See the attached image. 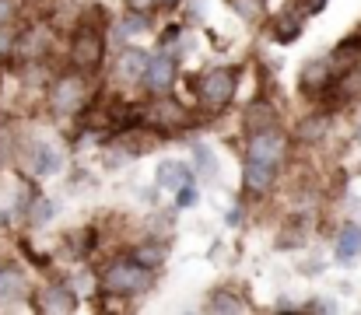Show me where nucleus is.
I'll return each instance as SVG.
<instances>
[{
  "instance_id": "1",
  "label": "nucleus",
  "mask_w": 361,
  "mask_h": 315,
  "mask_svg": "<svg viewBox=\"0 0 361 315\" xmlns=\"http://www.w3.org/2000/svg\"><path fill=\"white\" fill-rule=\"evenodd\" d=\"M284 161V137L281 130H259V133H245V161H242V183L249 193L263 197L270 193L277 168Z\"/></svg>"
},
{
  "instance_id": "2",
  "label": "nucleus",
  "mask_w": 361,
  "mask_h": 315,
  "mask_svg": "<svg viewBox=\"0 0 361 315\" xmlns=\"http://www.w3.org/2000/svg\"><path fill=\"white\" fill-rule=\"evenodd\" d=\"M99 288L109 298H140L154 288V270L133 256H120V259L106 263V270L99 273Z\"/></svg>"
},
{
  "instance_id": "3",
  "label": "nucleus",
  "mask_w": 361,
  "mask_h": 315,
  "mask_svg": "<svg viewBox=\"0 0 361 315\" xmlns=\"http://www.w3.org/2000/svg\"><path fill=\"white\" fill-rule=\"evenodd\" d=\"M190 85H193L197 102L207 112H221L225 105H232L235 92H239V74H235V67H211L200 78H193Z\"/></svg>"
},
{
  "instance_id": "4",
  "label": "nucleus",
  "mask_w": 361,
  "mask_h": 315,
  "mask_svg": "<svg viewBox=\"0 0 361 315\" xmlns=\"http://www.w3.org/2000/svg\"><path fill=\"white\" fill-rule=\"evenodd\" d=\"M106 21H88L81 18L74 35H71V63L81 70V74H95L102 67V56H106Z\"/></svg>"
},
{
  "instance_id": "5",
  "label": "nucleus",
  "mask_w": 361,
  "mask_h": 315,
  "mask_svg": "<svg viewBox=\"0 0 361 315\" xmlns=\"http://www.w3.org/2000/svg\"><path fill=\"white\" fill-rule=\"evenodd\" d=\"M49 105H53V112H60V116H78V112H85V105H88V81H85V74H81V70L60 74L56 85L49 88Z\"/></svg>"
},
{
  "instance_id": "6",
  "label": "nucleus",
  "mask_w": 361,
  "mask_h": 315,
  "mask_svg": "<svg viewBox=\"0 0 361 315\" xmlns=\"http://www.w3.org/2000/svg\"><path fill=\"white\" fill-rule=\"evenodd\" d=\"M186 119H190L186 105L179 102V99H172L169 92L165 95H154L151 105L140 109V123L151 126V130H179V126H186Z\"/></svg>"
},
{
  "instance_id": "7",
  "label": "nucleus",
  "mask_w": 361,
  "mask_h": 315,
  "mask_svg": "<svg viewBox=\"0 0 361 315\" xmlns=\"http://www.w3.org/2000/svg\"><path fill=\"white\" fill-rule=\"evenodd\" d=\"M35 309H39V312H53V315L78 312V291H74L71 284H63V280H49L46 288H39Z\"/></svg>"
},
{
  "instance_id": "8",
  "label": "nucleus",
  "mask_w": 361,
  "mask_h": 315,
  "mask_svg": "<svg viewBox=\"0 0 361 315\" xmlns=\"http://www.w3.org/2000/svg\"><path fill=\"white\" fill-rule=\"evenodd\" d=\"M49 53V28L46 25H28L25 32L14 35V46H11V56L25 60V63H35Z\"/></svg>"
},
{
  "instance_id": "9",
  "label": "nucleus",
  "mask_w": 361,
  "mask_h": 315,
  "mask_svg": "<svg viewBox=\"0 0 361 315\" xmlns=\"http://www.w3.org/2000/svg\"><path fill=\"white\" fill-rule=\"evenodd\" d=\"M176 81H179V70H176V60H172L169 53L151 56L147 67H144V78H140V85H144L151 95H165V92H172Z\"/></svg>"
},
{
  "instance_id": "10",
  "label": "nucleus",
  "mask_w": 361,
  "mask_h": 315,
  "mask_svg": "<svg viewBox=\"0 0 361 315\" xmlns=\"http://www.w3.org/2000/svg\"><path fill=\"white\" fill-rule=\"evenodd\" d=\"M337 70H334V63L330 60H309L305 67H302V74H298V88L305 92V95H312V99H319L330 85H337Z\"/></svg>"
},
{
  "instance_id": "11",
  "label": "nucleus",
  "mask_w": 361,
  "mask_h": 315,
  "mask_svg": "<svg viewBox=\"0 0 361 315\" xmlns=\"http://www.w3.org/2000/svg\"><path fill=\"white\" fill-rule=\"evenodd\" d=\"M28 298V280L18 263H0V309H11Z\"/></svg>"
},
{
  "instance_id": "12",
  "label": "nucleus",
  "mask_w": 361,
  "mask_h": 315,
  "mask_svg": "<svg viewBox=\"0 0 361 315\" xmlns=\"http://www.w3.org/2000/svg\"><path fill=\"white\" fill-rule=\"evenodd\" d=\"M281 123V116H277V109L270 99H252V102L242 109V126H245V133H259V130H274Z\"/></svg>"
},
{
  "instance_id": "13",
  "label": "nucleus",
  "mask_w": 361,
  "mask_h": 315,
  "mask_svg": "<svg viewBox=\"0 0 361 315\" xmlns=\"http://www.w3.org/2000/svg\"><path fill=\"white\" fill-rule=\"evenodd\" d=\"M147 53L144 49H137V46H130V49H123L120 60H116V78H120L123 85H140V78H144V67H147Z\"/></svg>"
},
{
  "instance_id": "14",
  "label": "nucleus",
  "mask_w": 361,
  "mask_h": 315,
  "mask_svg": "<svg viewBox=\"0 0 361 315\" xmlns=\"http://www.w3.org/2000/svg\"><path fill=\"white\" fill-rule=\"evenodd\" d=\"M154 179H158V186L161 190H179V186H193V168L190 165H183V161H161L158 165V172H154Z\"/></svg>"
},
{
  "instance_id": "15",
  "label": "nucleus",
  "mask_w": 361,
  "mask_h": 315,
  "mask_svg": "<svg viewBox=\"0 0 361 315\" xmlns=\"http://www.w3.org/2000/svg\"><path fill=\"white\" fill-rule=\"evenodd\" d=\"M326 133H330V116L326 112H312V116H305L295 126V140L298 144H319Z\"/></svg>"
},
{
  "instance_id": "16",
  "label": "nucleus",
  "mask_w": 361,
  "mask_h": 315,
  "mask_svg": "<svg viewBox=\"0 0 361 315\" xmlns=\"http://www.w3.org/2000/svg\"><path fill=\"white\" fill-rule=\"evenodd\" d=\"M60 165H63V158H60V151L53 144H42V140L32 144V172L35 175H56Z\"/></svg>"
},
{
  "instance_id": "17",
  "label": "nucleus",
  "mask_w": 361,
  "mask_h": 315,
  "mask_svg": "<svg viewBox=\"0 0 361 315\" xmlns=\"http://www.w3.org/2000/svg\"><path fill=\"white\" fill-rule=\"evenodd\" d=\"M270 35H274V42H281V46L295 42V39L302 35V18H298V14H291V11L274 14V21H270Z\"/></svg>"
},
{
  "instance_id": "18",
  "label": "nucleus",
  "mask_w": 361,
  "mask_h": 315,
  "mask_svg": "<svg viewBox=\"0 0 361 315\" xmlns=\"http://www.w3.org/2000/svg\"><path fill=\"white\" fill-rule=\"evenodd\" d=\"M207 312H249V302L242 298L239 291H232V288H218V291H211V302H207Z\"/></svg>"
},
{
  "instance_id": "19",
  "label": "nucleus",
  "mask_w": 361,
  "mask_h": 315,
  "mask_svg": "<svg viewBox=\"0 0 361 315\" xmlns=\"http://www.w3.org/2000/svg\"><path fill=\"white\" fill-rule=\"evenodd\" d=\"M337 259L341 263H351L355 256L361 252V224H344L341 235H337Z\"/></svg>"
},
{
  "instance_id": "20",
  "label": "nucleus",
  "mask_w": 361,
  "mask_h": 315,
  "mask_svg": "<svg viewBox=\"0 0 361 315\" xmlns=\"http://www.w3.org/2000/svg\"><path fill=\"white\" fill-rule=\"evenodd\" d=\"M63 238H67V252H71L74 259H85V256H92V249L99 245V238H95V228H81V231H67Z\"/></svg>"
},
{
  "instance_id": "21",
  "label": "nucleus",
  "mask_w": 361,
  "mask_h": 315,
  "mask_svg": "<svg viewBox=\"0 0 361 315\" xmlns=\"http://www.w3.org/2000/svg\"><path fill=\"white\" fill-rule=\"evenodd\" d=\"M130 256H133V259H140L144 266H151V270H154V266L165 259V245H158V238H154V242H147V245H133V249H130Z\"/></svg>"
},
{
  "instance_id": "22",
  "label": "nucleus",
  "mask_w": 361,
  "mask_h": 315,
  "mask_svg": "<svg viewBox=\"0 0 361 315\" xmlns=\"http://www.w3.org/2000/svg\"><path fill=\"white\" fill-rule=\"evenodd\" d=\"M228 7L245 21H256V18L267 14V0H228Z\"/></svg>"
},
{
  "instance_id": "23",
  "label": "nucleus",
  "mask_w": 361,
  "mask_h": 315,
  "mask_svg": "<svg viewBox=\"0 0 361 315\" xmlns=\"http://www.w3.org/2000/svg\"><path fill=\"white\" fill-rule=\"evenodd\" d=\"M53 214H56L53 200H42V197H35V204H32V214H28V221H32V224H46V221H49Z\"/></svg>"
},
{
  "instance_id": "24",
  "label": "nucleus",
  "mask_w": 361,
  "mask_h": 315,
  "mask_svg": "<svg viewBox=\"0 0 361 315\" xmlns=\"http://www.w3.org/2000/svg\"><path fill=\"white\" fill-rule=\"evenodd\" d=\"M151 21H147V14L144 11H130L126 18H123V32H130V35H137V32H144Z\"/></svg>"
},
{
  "instance_id": "25",
  "label": "nucleus",
  "mask_w": 361,
  "mask_h": 315,
  "mask_svg": "<svg viewBox=\"0 0 361 315\" xmlns=\"http://www.w3.org/2000/svg\"><path fill=\"white\" fill-rule=\"evenodd\" d=\"M193 158H197V168H200L204 175H214V172H218V161L211 158L207 147H193Z\"/></svg>"
},
{
  "instance_id": "26",
  "label": "nucleus",
  "mask_w": 361,
  "mask_h": 315,
  "mask_svg": "<svg viewBox=\"0 0 361 315\" xmlns=\"http://www.w3.org/2000/svg\"><path fill=\"white\" fill-rule=\"evenodd\" d=\"M193 204H197V190L193 186H179L176 190V207L186 210V207H193Z\"/></svg>"
},
{
  "instance_id": "27",
  "label": "nucleus",
  "mask_w": 361,
  "mask_h": 315,
  "mask_svg": "<svg viewBox=\"0 0 361 315\" xmlns=\"http://www.w3.org/2000/svg\"><path fill=\"white\" fill-rule=\"evenodd\" d=\"M18 18V4L14 0H0V28H7Z\"/></svg>"
},
{
  "instance_id": "28",
  "label": "nucleus",
  "mask_w": 361,
  "mask_h": 315,
  "mask_svg": "<svg viewBox=\"0 0 361 315\" xmlns=\"http://www.w3.org/2000/svg\"><path fill=\"white\" fill-rule=\"evenodd\" d=\"M298 7H302L305 14H319V11L326 7V0H298Z\"/></svg>"
},
{
  "instance_id": "29",
  "label": "nucleus",
  "mask_w": 361,
  "mask_h": 315,
  "mask_svg": "<svg viewBox=\"0 0 361 315\" xmlns=\"http://www.w3.org/2000/svg\"><path fill=\"white\" fill-rule=\"evenodd\" d=\"M305 309H312V312H334L337 305H334V302H309Z\"/></svg>"
},
{
  "instance_id": "30",
  "label": "nucleus",
  "mask_w": 361,
  "mask_h": 315,
  "mask_svg": "<svg viewBox=\"0 0 361 315\" xmlns=\"http://www.w3.org/2000/svg\"><path fill=\"white\" fill-rule=\"evenodd\" d=\"M151 4H154V7H176L179 0H151Z\"/></svg>"
}]
</instances>
